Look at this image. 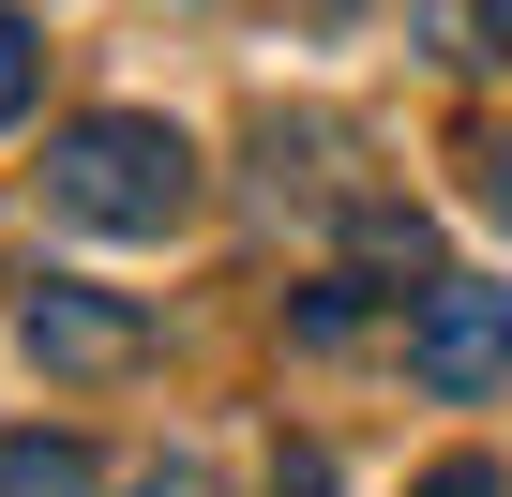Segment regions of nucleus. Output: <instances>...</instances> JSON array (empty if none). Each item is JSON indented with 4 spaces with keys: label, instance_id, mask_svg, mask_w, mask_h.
I'll return each instance as SVG.
<instances>
[{
    "label": "nucleus",
    "instance_id": "f257e3e1",
    "mask_svg": "<svg viewBox=\"0 0 512 497\" xmlns=\"http://www.w3.org/2000/svg\"><path fill=\"white\" fill-rule=\"evenodd\" d=\"M46 196H61V226L166 241V226L196 211V136H181V121H151V106H91V121H61Z\"/></svg>",
    "mask_w": 512,
    "mask_h": 497
},
{
    "label": "nucleus",
    "instance_id": "9d476101",
    "mask_svg": "<svg viewBox=\"0 0 512 497\" xmlns=\"http://www.w3.org/2000/svg\"><path fill=\"white\" fill-rule=\"evenodd\" d=\"M482 196H497V211H512V136H497V151H482Z\"/></svg>",
    "mask_w": 512,
    "mask_h": 497
},
{
    "label": "nucleus",
    "instance_id": "20e7f679",
    "mask_svg": "<svg viewBox=\"0 0 512 497\" xmlns=\"http://www.w3.org/2000/svg\"><path fill=\"white\" fill-rule=\"evenodd\" d=\"M347 257H362V272H437V226L392 211V196H362V211H347Z\"/></svg>",
    "mask_w": 512,
    "mask_h": 497
},
{
    "label": "nucleus",
    "instance_id": "7ed1b4c3",
    "mask_svg": "<svg viewBox=\"0 0 512 497\" xmlns=\"http://www.w3.org/2000/svg\"><path fill=\"white\" fill-rule=\"evenodd\" d=\"M16 347H31L46 377H121V362H151V317H136L121 287H31V302H16Z\"/></svg>",
    "mask_w": 512,
    "mask_h": 497
},
{
    "label": "nucleus",
    "instance_id": "39448f33",
    "mask_svg": "<svg viewBox=\"0 0 512 497\" xmlns=\"http://www.w3.org/2000/svg\"><path fill=\"white\" fill-rule=\"evenodd\" d=\"M0 497H91V452L46 437V422H31V437H0Z\"/></svg>",
    "mask_w": 512,
    "mask_h": 497
},
{
    "label": "nucleus",
    "instance_id": "423d86ee",
    "mask_svg": "<svg viewBox=\"0 0 512 497\" xmlns=\"http://www.w3.org/2000/svg\"><path fill=\"white\" fill-rule=\"evenodd\" d=\"M31 91H46V46H31L16 0H0V121H31Z\"/></svg>",
    "mask_w": 512,
    "mask_h": 497
},
{
    "label": "nucleus",
    "instance_id": "1a4fd4ad",
    "mask_svg": "<svg viewBox=\"0 0 512 497\" xmlns=\"http://www.w3.org/2000/svg\"><path fill=\"white\" fill-rule=\"evenodd\" d=\"M407 497H512V467H482V452H452V467H422Z\"/></svg>",
    "mask_w": 512,
    "mask_h": 497
},
{
    "label": "nucleus",
    "instance_id": "0eeeda50",
    "mask_svg": "<svg viewBox=\"0 0 512 497\" xmlns=\"http://www.w3.org/2000/svg\"><path fill=\"white\" fill-rule=\"evenodd\" d=\"M362 332V287H302V347H347Z\"/></svg>",
    "mask_w": 512,
    "mask_h": 497
},
{
    "label": "nucleus",
    "instance_id": "9b49d317",
    "mask_svg": "<svg viewBox=\"0 0 512 497\" xmlns=\"http://www.w3.org/2000/svg\"><path fill=\"white\" fill-rule=\"evenodd\" d=\"M482 31H497V46H512V0H482Z\"/></svg>",
    "mask_w": 512,
    "mask_h": 497
},
{
    "label": "nucleus",
    "instance_id": "6e6552de",
    "mask_svg": "<svg viewBox=\"0 0 512 497\" xmlns=\"http://www.w3.org/2000/svg\"><path fill=\"white\" fill-rule=\"evenodd\" d=\"M121 497H211V467L196 452H151V467H121Z\"/></svg>",
    "mask_w": 512,
    "mask_h": 497
},
{
    "label": "nucleus",
    "instance_id": "f03ea898",
    "mask_svg": "<svg viewBox=\"0 0 512 497\" xmlns=\"http://www.w3.org/2000/svg\"><path fill=\"white\" fill-rule=\"evenodd\" d=\"M407 377H422V392H497V377H512V287H482V272L422 287V317H407Z\"/></svg>",
    "mask_w": 512,
    "mask_h": 497
}]
</instances>
